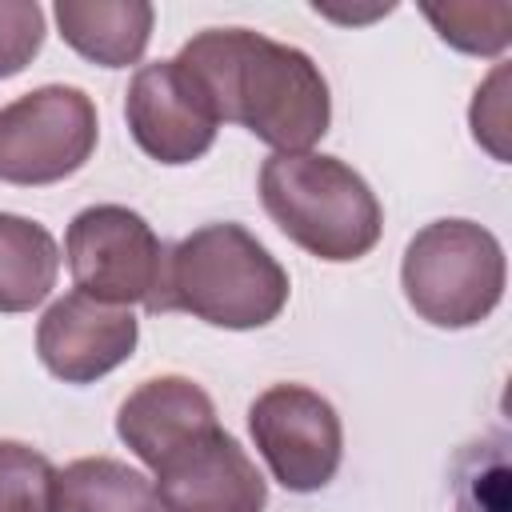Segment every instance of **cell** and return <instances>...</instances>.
<instances>
[{"instance_id": "cell-3", "label": "cell", "mask_w": 512, "mask_h": 512, "mask_svg": "<svg viewBox=\"0 0 512 512\" xmlns=\"http://www.w3.org/2000/svg\"><path fill=\"white\" fill-rule=\"evenodd\" d=\"M276 228L320 260H360L380 240V204L360 172L320 152H276L260 168Z\"/></svg>"}, {"instance_id": "cell-11", "label": "cell", "mask_w": 512, "mask_h": 512, "mask_svg": "<svg viewBox=\"0 0 512 512\" xmlns=\"http://www.w3.org/2000/svg\"><path fill=\"white\" fill-rule=\"evenodd\" d=\"M220 428L216 408L200 384L188 376H156L144 380L116 412V432L120 440L148 464L156 468L164 456L176 448L192 444L196 436Z\"/></svg>"}, {"instance_id": "cell-12", "label": "cell", "mask_w": 512, "mask_h": 512, "mask_svg": "<svg viewBox=\"0 0 512 512\" xmlns=\"http://www.w3.org/2000/svg\"><path fill=\"white\" fill-rule=\"evenodd\" d=\"M152 4L144 0H60V36L104 68H128L144 56L152 36Z\"/></svg>"}, {"instance_id": "cell-6", "label": "cell", "mask_w": 512, "mask_h": 512, "mask_svg": "<svg viewBox=\"0 0 512 512\" xmlns=\"http://www.w3.org/2000/svg\"><path fill=\"white\" fill-rule=\"evenodd\" d=\"M64 252L76 292L120 308L132 300L148 308L160 292L168 260V244H160L152 224L124 204H92L76 212L64 236Z\"/></svg>"}, {"instance_id": "cell-2", "label": "cell", "mask_w": 512, "mask_h": 512, "mask_svg": "<svg viewBox=\"0 0 512 512\" xmlns=\"http://www.w3.org/2000/svg\"><path fill=\"white\" fill-rule=\"evenodd\" d=\"M288 304V272L240 224H204L168 248L148 312H192L216 328H264Z\"/></svg>"}, {"instance_id": "cell-4", "label": "cell", "mask_w": 512, "mask_h": 512, "mask_svg": "<svg viewBox=\"0 0 512 512\" xmlns=\"http://www.w3.org/2000/svg\"><path fill=\"white\" fill-rule=\"evenodd\" d=\"M400 284L420 320L472 328L504 296L500 240L472 220H432L408 240Z\"/></svg>"}, {"instance_id": "cell-19", "label": "cell", "mask_w": 512, "mask_h": 512, "mask_svg": "<svg viewBox=\"0 0 512 512\" xmlns=\"http://www.w3.org/2000/svg\"><path fill=\"white\" fill-rule=\"evenodd\" d=\"M504 76H508V72L496 68L492 80H488V88L476 92V104H472V132H476V140H484L496 156H504L500 144H496V136L504 132Z\"/></svg>"}, {"instance_id": "cell-13", "label": "cell", "mask_w": 512, "mask_h": 512, "mask_svg": "<svg viewBox=\"0 0 512 512\" xmlns=\"http://www.w3.org/2000/svg\"><path fill=\"white\" fill-rule=\"evenodd\" d=\"M52 512H160L152 480L112 456H84L56 472Z\"/></svg>"}, {"instance_id": "cell-18", "label": "cell", "mask_w": 512, "mask_h": 512, "mask_svg": "<svg viewBox=\"0 0 512 512\" xmlns=\"http://www.w3.org/2000/svg\"><path fill=\"white\" fill-rule=\"evenodd\" d=\"M44 44V8L36 0H0V76H16Z\"/></svg>"}, {"instance_id": "cell-7", "label": "cell", "mask_w": 512, "mask_h": 512, "mask_svg": "<svg viewBox=\"0 0 512 512\" xmlns=\"http://www.w3.org/2000/svg\"><path fill=\"white\" fill-rule=\"evenodd\" d=\"M248 432L288 492H316L340 468V416L304 384H272L260 392L248 408Z\"/></svg>"}, {"instance_id": "cell-15", "label": "cell", "mask_w": 512, "mask_h": 512, "mask_svg": "<svg viewBox=\"0 0 512 512\" xmlns=\"http://www.w3.org/2000/svg\"><path fill=\"white\" fill-rule=\"evenodd\" d=\"M424 16L460 52L496 56V52L508 48V36H512V4H504V0H488V4H424Z\"/></svg>"}, {"instance_id": "cell-16", "label": "cell", "mask_w": 512, "mask_h": 512, "mask_svg": "<svg viewBox=\"0 0 512 512\" xmlns=\"http://www.w3.org/2000/svg\"><path fill=\"white\" fill-rule=\"evenodd\" d=\"M56 468L44 452L0 440V512H52Z\"/></svg>"}, {"instance_id": "cell-8", "label": "cell", "mask_w": 512, "mask_h": 512, "mask_svg": "<svg viewBox=\"0 0 512 512\" xmlns=\"http://www.w3.org/2000/svg\"><path fill=\"white\" fill-rule=\"evenodd\" d=\"M132 140L160 164H192L216 140V112L188 68L172 60L144 64L124 96Z\"/></svg>"}, {"instance_id": "cell-9", "label": "cell", "mask_w": 512, "mask_h": 512, "mask_svg": "<svg viewBox=\"0 0 512 512\" xmlns=\"http://www.w3.org/2000/svg\"><path fill=\"white\" fill-rule=\"evenodd\" d=\"M152 472L164 512H264L268 504L260 468L224 428L176 448Z\"/></svg>"}, {"instance_id": "cell-14", "label": "cell", "mask_w": 512, "mask_h": 512, "mask_svg": "<svg viewBox=\"0 0 512 512\" xmlns=\"http://www.w3.org/2000/svg\"><path fill=\"white\" fill-rule=\"evenodd\" d=\"M60 272V248L52 232L28 216L0 212V312L36 308Z\"/></svg>"}, {"instance_id": "cell-17", "label": "cell", "mask_w": 512, "mask_h": 512, "mask_svg": "<svg viewBox=\"0 0 512 512\" xmlns=\"http://www.w3.org/2000/svg\"><path fill=\"white\" fill-rule=\"evenodd\" d=\"M456 512H508V460L504 440L476 444L460 464Z\"/></svg>"}, {"instance_id": "cell-5", "label": "cell", "mask_w": 512, "mask_h": 512, "mask_svg": "<svg viewBox=\"0 0 512 512\" xmlns=\"http://www.w3.org/2000/svg\"><path fill=\"white\" fill-rule=\"evenodd\" d=\"M96 148V104L72 84H44L0 108V180L56 184Z\"/></svg>"}, {"instance_id": "cell-10", "label": "cell", "mask_w": 512, "mask_h": 512, "mask_svg": "<svg viewBox=\"0 0 512 512\" xmlns=\"http://www.w3.org/2000/svg\"><path fill=\"white\" fill-rule=\"evenodd\" d=\"M140 324L128 308L104 304L88 292L60 296L36 328V352L64 384H88L120 368L136 348Z\"/></svg>"}, {"instance_id": "cell-1", "label": "cell", "mask_w": 512, "mask_h": 512, "mask_svg": "<svg viewBox=\"0 0 512 512\" xmlns=\"http://www.w3.org/2000/svg\"><path fill=\"white\" fill-rule=\"evenodd\" d=\"M176 60L204 88L216 120L244 124L276 152H308L332 116L328 84L308 52L252 28H204Z\"/></svg>"}]
</instances>
